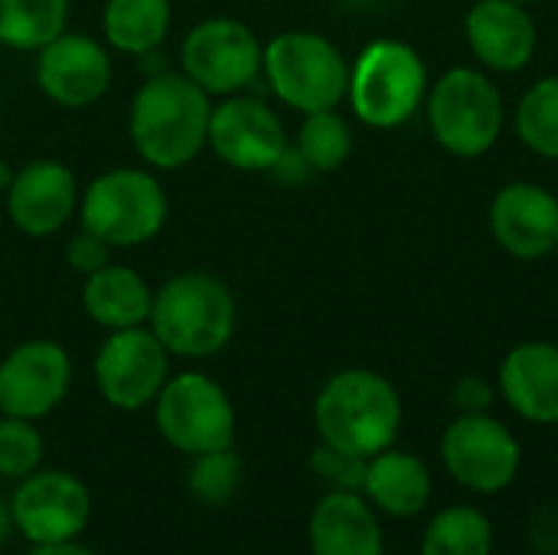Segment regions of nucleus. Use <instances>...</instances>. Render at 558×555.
<instances>
[{"mask_svg": "<svg viewBox=\"0 0 558 555\" xmlns=\"http://www.w3.org/2000/svg\"><path fill=\"white\" fill-rule=\"evenodd\" d=\"M170 200L160 180L141 167H111L78 196V222L111 249H137L167 226Z\"/></svg>", "mask_w": 558, "mask_h": 555, "instance_id": "obj_4", "label": "nucleus"}, {"mask_svg": "<svg viewBox=\"0 0 558 555\" xmlns=\"http://www.w3.org/2000/svg\"><path fill=\"white\" fill-rule=\"evenodd\" d=\"M494 527L477 507L441 510L422 540V555H490Z\"/></svg>", "mask_w": 558, "mask_h": 555, "instance_id": "obj_25", "label": "nucleus"}, {"mask_svg": "<svg viewBox=\"0 0 558 555\" xmlns=\"http://www.w3.org/2000/svg\"><path fill=\"white\" fill-rule=\"evenodd\" d=\"M265 46L235 16H206L193 23L180 43V72L209 98L245 92L262 75Z\"/></svg>", "mask_w": 558, "mask_h": 555, "instance_id": "obj_9", "label": "nucleus"}, {"mask_svg": "<svg viewBox=\"0 0 558 555\" xmlns=\"http://www.w3.org/2000/svg\"><path fill=\"white\" fill-rule=\"evenodd\" d=\"M92 376L111 409L137 412L154 406L170 379V353L150 327L111 330L95 353Z\"/></svg>", "mask_w": 558, "mask_h": 555, "instance_id": "obj_10", "label": "nucleus"}, {"mask_svg": "<svg viewBox=\"0 0 558 555\" xmlns=\"http://www.w3.org/2000/svg\"><path fill=\"white\" fill-rule=\"evenodd\" d=\"M72 386V357L56 340H23L0 360V415L39 422Z\"/></svg>", "mask_w": 558, "mask_h": 555, "instance_id": "obj_14", "label": "nucleus"}, {"mask_svg": "<svg viewBox=\"0 0 558 555\" xmlns=\"http://www.w3.org/2000/svg\"><path fill=\"white\" fill-rule=\"evenodd\" d=\"M517 134L539 157L558 160V75L536 82L517 108Z\"/></svg>", "mask_w": 558, "mask_h": 555, "instance_id": "obj_27", "label": "nucleus"}, {"mask_svg": "<svg viewBox=\"0 0 558 555\" xmlns=\"http://www.w3.org/2000/svg\"><path fill=\"white\" fill-rule=\"evenodd\" d=\"M425 88L428 75L418 52L399 39H376L356 56L347 98L363 124L399 128L418 111Z\"/></svg>", "mask_w": 558, "mask_h": 555, "instance_id": "obj_6", "label": "nucleus"}, {"mask_svg": "<svg viewBox=\"0 0 558 555\" xmlns=\"http://www.w3.org/2000/svg\"><path fill=\"white\" fill-rule=\"evenodd\" d=\"M314 425L320 442L360 458H373L392 448L402 429V402L386 376L360 366L340 370L317 393Z\"/></svg>", "mask_w": 558, "mask_h": 555, "instance_id": "obj_3", "label": "nucleus"}, {"mask_svg": "<svg viewBox=\"0 0 558 555\" xmlns=\"http://www.w3.org/2000/svg\"><path fill=\"white\" fill-rule=\"evenodd\" d=\"M154 422L163 442L186 458L232 448L235 442V406L229 393L199 370L177 373L163 383L154 399Z\"/></svg>", "mask_w": 558, "mask_h": 555, "instance_id": "obj_7", "label": "nucleus"}, {"mask_svg": "<svg viewBox=\"0 0 558 555\" xmlns=\"http://www.w3.org/2000/svg\"><path fill=\"white\" fill-rule=\"evenodd\" d=\"M497 242L517 258H543L558 245V200L536 183H510L490 206Z\"/></svg>", "mask_w": 558, "mask_h": 555, "instance_id": "obj_17", "label": "nucleus"}, {"mask_svg": "<svg viewBox=\"0 0 558 555\" xmlns=\"http://www.w3.org/2000/svg\"><path fill=\"white\" fill-rule=\"evenodd\" d=\"M464 26L474 56L497 72H517L536 52V23L523 3L481 0L471 7Z\"/></svg>", "mask_w": 558, "mask_h": 555, "instance_id": "obj_18", "label": "nucleus"}, {"mask_svg": "<svg viewBox=\"0 0 558 555\" xmlns=\"http://www.w3.org/2000/svg\"><path fill=\"white\" fill-rule=\"evenodd\" d=\"M239 324L235 294L209 272H183L154 291L147 327L180 360H209L222 353Z\"/></svg>", "mask_w": 558, "mask_h": 555, "instance_id": "obj_2", "label": "nucleus"}, {"mask_svg": "<svg viewBox=\"0 0 558 555\" xmlns=\"http://www.w3.org/2000/svg\"><path fill=\"white\" fill-rule=\"evenodd\" d=\"M213 98L180 69L144 75L131 98L128 134L150 170H180L206 150Z\"/></svg>", "mask_w": 558, "mask_h": 555, "instance_id": "obj_1", "label": "nucleus"}, {"mask_svg": "<svg viewBox=\"0 0 558 555\" xmlns=\"http://www.w3.org/2000/svg\"><path fill=\"white\" fill-rule=\"evenodd\" d=\"M13 173H16V170H10V164L0 157V196H3V193H7V186L13 183Z\"/></svg>", "mask_w": 558, "mask_h": 555, "instance_id": "obj_36", "label": "nucleus"}, {"mask_svg": "<svg viewBox=\"0 0 558 555\" xmlns=\"http://www.w3.org/2000/svg\"><path fill=\"white\" fill-rule=\"evenodd\" d=\"M13 530L29 546L72 543L92 520L88 487L69 471H33L10 497Z\"/></svg>", "mask_w": 558, "mask_h": 555, "instance_id": "obj_11", "label": "nucleus"}, {"mask_svg": "<svg viewBox=\"0 0 558 555\" xmlns=\"http://www.w3.org/2000/svg\"><path fill=\"white\" fill-rule=\"evenodd\" d=\"M454 406L461 409V415H481L490 409V386L477 376H468L458 383L454 389Z\"/></svg>", "mask_w": 558, "mask_h": 555, "instance_id": "obj_32", "label": "nucleus"}, {"mask_svg": "<svg viewBox=\"0 0 558 555\" xmlns=\"http://www.w3.org/2000/svg\"><path fill=\"white\" fill-rule=\"evenodd\" d=\"M26 555H95L92 550H85L78 540L72 543H49V546H29Z\"/></svg>", "mask_w": 558, "mask_h": 555, "instance_id": "obj_34", "label": "nucleus"}, {"mask_svg": "<svg viewBox=\"0 0 558 555\" xmlns=\"http://www.w3.org/2000/svg\"><path fill=\"white\" fill-rule=\"evenodd\" d=\"M10 533H13V514H10V504L0 500V546L10 540Z\"/></svg>", "mask_w": 558, "mask_h": 555, "instance_id": "obj_35", "label": "nucleus"}, {"mask_svg": "<svg viewBox=\"0 0 558 555\" xmlns=\"http://www.w3.org/2000/svg\"><path fill=\"white\" fill-rule=\"evenodd\" d=\"M43 464V435L36 422L0 415V478L23 481Z\"/></svg>", "mask_w": 558, "mask_h": 555, "instance_id": "obj_29", "label": "nucleus"}, {"mask_svg": "<svg viewBox=\"0 0 558 555\" xmlns=\"http://www.w3.org/2000/svg\"><path fill=\"white\" fill-rule=\"evenodd\" d=\"M111 262V245L101 242L98 236H92L88 229H78L69 242H65V265L75 275H95L98 268H105Z\"/></svg>", "mask_w": 558, "mask_h": 555, "instance_id": "obj_31", "label": "nucleus"}, {"mask_svg": "<svg viewBox=\"0 0 558 555\" xmlns=\"http://www.w3.org/2000/svg\"><path fill=\"white\" fill-rule=\"evenodd\" d=\"M69 29V0H0V46L39 52Z\"/></svg>", "mask_w": 558, "mask_h": 555, "instance_id": "obj_24", "label": "nucleus"}, {"mask_svg": "<svg viewBox=\"0 0 558 555\" xmlns=\"http://www.w3.org/2000/svg\"><path fill=\"white\" fill-rule=\"evenodd\" d=\"M78 180L69 164L39 157L13 173L3 193L10 222L29 239L56 236L78 213Z\"/></svg>", "mask_w": 558, "mask_h": 555, "instance_id": "obj_16", "label": "nucleus"}, {"mask_svg": "<svg viewBox=\"0 0 558 555\" xmlns=\"http://www.w3.org/2000/svg\"><path fill=\"white\" fill-rule=\"evenodd\" d=\"M206 147L232 170L268 173L288 150V131L275 108L239 92L213 105Z\"/></svg>", "mask_w": 558, "mask_h": 555, "instance_id": "obj_12", "label": "nucleus"}, {"mask_svg": "<svg viewBox=\"0 0 558 555\" xmlns=\"http://www.w3.org/2000/svg\"><path fill=\"white\" fill-rule=\"evenodd\" d=\"M82 307L88 321L108 334L128 330V327H147L150 307H154V288L131 265L108 262L105 268L85 278Z\"/></svg>", "mask_w": 558, "mask_h": 555, "instance_id": "obj_21", "label": "nucleus"}, {"mask_svg": "<svg viewBox=\"0 0 558 555\" xmlns=\"http://www.w3.org/2000/svg\"><path fill=\"white\" fill-rule=\"evenodd\" d=\"M36 85L59 108H88L111 85L108 46L85 33H59L36 52Z\"/></svg>", "mask_w": 558, "mask_h": 555, "instance_id": "obj_15", "label": "nucleus"}, {"mask_svg": "<svg viewBox=\"0 0 558 555\" xmlns=\"http://www.w3.org/2000/svg\"><path fill=\"white\" fill-rule=\"evenodd\" d=\"M513 3H533V0H513Z\"/></svg>", "mask_w": 558, "mask_h": 555, "instance_id": "obj_37", "label": "nucleus"}, {"mask_svg": "<svg viewBox=\"0 0 558 555\" xmlns=\"http://www.w3.org/2000/svg\"><path fill=\"white\" fill-rule=\"evenodd\" d=\"M173 23L170 0H108L101 10V33L108 49L144 56L163 46Z\"/></svg>", "mask_w": 558, "mask_h": 555, "instance_id": "obj_23", "label": "nucleus"}, {"mask_svg": "<svg viewBox=\"0 0 558 555\" xmlns=\"http://www.w3.org/2000/svg\"><path fill=\"white\" fill-rule=\"evenodd\" d=\"M366 500L389 517H415L432 500V474L409 451H379L366 464Z\"/></svg>", "mask_w": 558, "mask_h": 555, "instance_id": "obj_22", "label": "nucleus"}, {"mask_svg": "<svg viewBox=\"0 0 558 555\" xmlns=\"http://www.w3.org/2000/svg\"><path fill=\"white\" fill-rule=\"evenodd\" d=\"M314 555H383V527L373 507L353 491H330L311 514Z\"/></svg>", "mask_w": 558, "mask_h": 555, "instance_id": "obj_19", "label": "nucleus"}, {"mask_svg": "<svg viewBox=\"0 0 558 555\" xmlns=\"http://www.w3.org/2000/svg\"><path fill=\"white\" fill-rule=\"evenodd\" d=\"M262 72L278 101L301 114L330 111L350 92V62L327 36L311 29L278 33L265 46Z\"/></svg>", "mask_w": 558, "mask_h": 555, "instance_id": "obj_5", "label": "nucleus"}, {"mask_svg": "<svg viewBox=\"0 0 558 555\" xmlns=\"http://www.w3.org/2000/svg\"><path fill=\"white\" fill-rule=\"evenodd\" d=\"M301 157L311 164L314 173H327L343 167V160L353 150V131L347 124V118L330 108V111H314L304 114V124L298 131V144Z\"/></svg>", "mask_w": 558, "mask_h": 555, "instance_id": "obj_26", "label": "nucleus"}, {"mask_svg": "<svg viewBox=\"0 0 558 555\" xmlns=\"http://www.w3.org/2000/svg\"><path fill=\"white\" fill-rule=\"evenodd\" d=\"M500 389L510 409L539 425L558 422V347L520 343L500 366Z\"/></svg>", "mask_w": 558, "mask_h": 555, "instance_id": "obj_20", "label": "nucleus"}, {"mask_svg": "<svg viewBox=\"0 0 558 555\" xmlns=\"http://www.w3.org/2000/svg\"><path fill=\"white\" fill-rule=\"evenodd\" d=\"M239 484H242V458L235 455V448H219L190 458L186 487L199 504L222 507L235 497Z\"/></svg>", "mask_w": 558, "mask_h": 555, "instance_id": "obj_28", "label": "nucleus"}, {"mask_svg": "<svg viewBox=\"0 0 558 555\" xmlns=\"http://www.w3.org/2000/svg\"><path fill=\"white\" fill-rule=\"evenodd\" d=\"M366 464H369V458L340 451V448H333V445H327V442H320V448H314V455H311V471H314L320 481H327L333 491L363 494Z\"/></svg>", "mask_w": 558, "mask_h": 555, "instance_id": "obj_30", "label": "nucleus"}, {"mask_svg": "<svg viewBox=\"0 0 558 555\" xmlns=\"http://www.w3.org/2000/svg\"><path fill=\"white\" fill-rule=\"evenodd\" d=\"M428 121L438 144L458 157H481L504 128V98L477 69L445 72L428 95Z\"/></svg>", "mask_w": 558, "mask_h": 555, "instance_id": "obj_8", "label": "nucleus"}, {"mask_svg": "<svg viewBox=\"0 0 558 555\" xmlns=\"http://www.w3.org/2000/svg\"><path fill=\"white\" fill-rule=\"evenodd\" d=\"M281 186H301L314 170H311V164L301 157V150L294 147V144H288V150L281 154V160L268 170Z\"/></svg>", "mask_w": 558, "mask_h": 555, "instance_id": "obj_33", "label": "nucleus"}, {"mask_svg": "<svg viewBox=\"0 0 558 555\" xmlns=\"http://www.w3.org/2000/svg\"><path fill=\"white\" fill-rule=\"evenodd\" d=\"M448 474L474 494H500L520 471V445L510 429L487 412L461 415L441 438Z\"/></svg>", "mask_w": 558, "mask_h": 555, "instance_id": "obj_13", "label": "nucleus"}]
</instances>
